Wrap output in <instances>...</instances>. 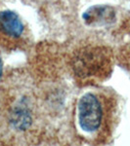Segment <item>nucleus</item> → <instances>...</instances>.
Masks as SVG:
<instances>
[{
    "label": "nucleus",
    "instance_id": "nucleus-4",
    "mask_svg": "<svg viewBox=\"0 0 130 146\" xmlns=\"http://www.w3.org/2000/svg\"><path fill=\"white\" fill-rule=\"evenodd\" d=\"M10 124L17 131H27L30 128L32 122L31 113L25 104H18L10 113Z\"/></svg>",
    "mask_w": 130,
    "mask_h": 146
},
{
    "label": "nucleus",
    "instance_id": "nucleus-6",
    "mask_svg": "<svg viewBox=\"0 0 130 146\" xmlns=\"http://www.w3.org/2000/svg\"><path fill=\"white\" fill-rule=\"evenodd\" d=\"M2 70H3V65H2V60H1V58H0V79H1V76H2Z\"/></svg>",
    "mask_w": 130,
    "mask_h": 146
},
{
    "label": "nucleus",
    "instance_id": "nucleus-2",
    "mask_svg": "<svg viewBox=\"0 0 130 146\" xmlns=\"http://www.w3.org/2000/svg\"><path fill=\"white\" fill-rule=\"evenodd\" d=\"M109 58L101 49L91 48L80 51L74 60L75 74L81 78L99 77L107 71Z\"/></svg>",
    "mask_w": 130,
    "mask_h": 146
},
{
    "label": "nucleus",
    "instance_id": "nucleus-3",
    "mask_svg": "<svg viewBox=\"0 0 130 146\" xmlns=\"http://www.w3.org/2000/svg\"><path fill=\"white\" fill-rule=\"evenodd\" d=\"M23 23L20 17L12 11L0 12V37L1 40L16 41L23 33Z\"/></svg>",
    "mask_w": 130,
    "mask_h": 146
},
{
    "label": "nucleus",
    "instance_id": "nucleus-1",
    "mask_svg": "<svg viewBox=\"0 0 130 146\" xmlns=\"http://www.w3.org/2000/svg\"><path fill=\"white\" fill-rule=\"evenodd\" d=\"M105 111L98 96L92 93L84 94L77 102V122L85 133H95L101 129Z\"/></svg>",
    "mask_w": 130,
    "mask_h": 146
},
{
    "label": "nucleus",
    "instance_id": "nucleus-5",
    "mask_svg": "<svg viewBox=\"0 0 130 146\" xmlns=\"http://www.w3.org/2000/svg\"><path fill=\"white\" fill-rule=\"evenodd\" d=\"M113 17V13L112 12V9L106 6L91 7L83 15L85 23L90 25H103V23H109Z\"/></svg>",
    "mask_w": 130,
    "mask_h": 146
}]
</instances>
